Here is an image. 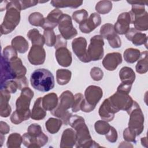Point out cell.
Segmentation results:
<instances>
[{
  "instance_id": "58",
  "label": "cell",
  "mask_w": 148,
  "mask_h": 148,
  "mask_svg": "<svg viewBox=\"0 0 148 148\" xmlns=\"http://www.w3.org/2000/svg\"><path fill=\"white\" fill-rule=\"evenodd\" d=\"M128 143V142H127V141L126 142H122L121 143V144L119 146V147H133V146L130 145V144H128L127 145Z\"/></svg>"
},
{
  "instance_id": "28",
  "label": "cell",
  "mask_w": 148,
  "mask_h": 148,
  "mask_svg": "<svg viewBox=\"0 0 148 148\" xmlns=\"http://www.w3.org/2000/svg\"><path fill=\"white\" fill-rule=\"evenodd\" d=\"M119 77L122 83L132 84L135 79V73L131 68L124 66L119 71Z\"/></svg>"
},
{
  "instance_id": "17",
  "label": "cell",
  "mask_w": 148,
  "mask_h": 148,
  "mask_svg": "<svg viewBox=\"0 0 148 148\" xmlns=\"http://www.w3.org/2000/svg\"><path fill=\"white\" fill-rule=\"evenodd\" d=\"M64 13L58 9H55L51 11L45 18L42 28L44 30H52L58 25L61 16Z\"/></svg>"
},
{
  "instance_id": "18",
  "label": "cell",
  "mask_w": 148,
  "mask_h": 148,
  "mask_svg": "<svg viewBox=\"0 0 148 148\" xmlns=\"http://www.w3.org/2000/svg\"><path fill=\"white\" fill-rule=\"evenodd\" d=\"M122 56L120 53H110L107 54L103 59L102 65L108 71H112L122 62Z\"/></svg>"
},
{
  "instance_id": "16",
  "label": "cell",
  "mask_w": 148,
  "mask_h": 148,
  "mask_svg": "<svg viewBox=\"0 0 148 148\" xmlns=\"http://www.w3.org/2000/svg\"><path fill=\"white\" fill-rule=\"evenodd\" d=\"M118 111L114 108L109 98L105 99L101 105L98 113L102 120L107 122L111 121L114 117V114Z\"/></svg>"
},
{
  "instance_id": "27",
  "label": "cell",
  "mask_w": 148,
  "mask_h": 148,
  "mask_svg": "<svg viewBox=\"0 0 148 148\" xmlns=\"http://www.w3.org/2000/svg\"><path fill=\"white\" fill-rule=\"evenodd\" d=\"M13 47L20 53H25L29 48V45L27 40L22 36H15L11 42Z\"/></svg>"
},
{
  "instance_id": "60",
  "label": "cell",
  "mask_w": 148,
  "mask_h": 148,
  "mask_svg": "<svg viewBox=\"0 0 148 148\" xmlns=\"http://www.w3.org/2000/svg\"><path fill=\"white\" fill-rule=\"evenodd\" d=\"M3 139H4V136H3V135L2 134H1V146H2V144H3Z\"/></svg>"
},
{
  "instance_id": "33",
  "label": "cell",
  "mask_w": 148,
  "mask_h": 148,
  "mask_svg": "<svg viewBox=\"0 0 148 148\" xmlns=\"http://www.w3.org/2000/svg\"><path fill=\"white\" fill-rule=\"evenodd\" d=\"M62 121L60 119L51 117L49 118L45 123V126L47 131L51 134H54L58 132L61 127Z\"/></svg>"
},
{
  "instance_id": "23",
  "label": "cell",
  "mask_w": 148,
  "mask_h": 148,
  "mask_svg": "<svg viewBox=\"0 0 148 148\" xmlns=\"http://www.w3.org/2000/svg\"><path fill=\"white\" fill-rule=\"evenodd\" d=\"M130 14L131 17V23L134 25L136 29L139 31L148 29V14L146 11L143 14L138 16L132 15L130 13Z\"/></svg>"
},
{
  "instance_id": "29",
  "label": "cell",
  "mask_w": 148,
  "mask_h": 148,
  "mask_svg": "<svg viewBox=\"0 0 148 148\" xmlns=\"http://www.w3.org/2000/svg\"><path fill=\"white\" fill-rule=\"evenodd\" d=\"M27 37L31 41V43L32 46L37 45L42 46L45 43V39L43 35H41L39 33L38 29L36 28H33L30 29L27 34Z\"/></svg>"
},
{
  "instance_id": "13",
  "label": "cell",
  "mask_w": 148,
  "mask_h": 148,
  "mask_svg": "<svg viewBox=\"0 0 148 148\" xmlns=\"http://www.w3.org/2000/svg\"><path fill=\"white\" fill-rule=\"evenodd\" d=\"M101 23V18L97 13L91 14L89 18L79 24V29L83 33L89 34Z\"/></svg>"
},
{
  "instance_id": "52",
  "label": "cell",
  "mask_w": 148,
  "mask_h": 148,
  "mask_svg": "<svg viewBox=\"0 0 148 148\" xmlns=\"http://www.w3.org/2000/svg\"><path fill=\"white\" fill-rule=\"evenodd\" d=\"M14 81L17 83L18 89L21 91L22 90H23L24 88L28 87V82L25 76L21 77V78L15 79Z\"/></svg>"
},
{
  "instance_id": "2",
  "label": "cell",
  "mask_w": 148,
  "mask_h": 148,
  "mask_svg": "<svg viewBox=\"0 0 148 148\" xmlns=\"http://www.w3.org/2000/svg\"><path fill=\"white\" fill-rule=\"evenodd\" d=\"M21 10V8L19 1L9 2L3 21L1 25V35L11 33L18 25L20 21Z\"/></svg>"
},
{
  "instance_id": "15",
  "label": "cell",
  "mask_w": 148,
  "mask_h": 148,
  "mask_svg": "<svg viewBox=\"0 0 148 148\" xmlns=\"http://www.w3.org/2000/svg\"><path fill=\"white\" fill-rule=\"evenodd\" d=\"M103 95V91L101 87L91 85L87 87L84 91L85 99L90 104L96 106Z\"/></svg>"
},
{
  "instance_id": "55",
  "label": "cell",
  "mask_w": 148,
  "mask_h": 148,
  "mask_svg": "<svg viewBox=\"0 0 148 148\" xmlns=\"http://www.w3.org/2000/svg\"><path fill=\"white\" fill-rule=\"evenodd\" d=\"M21 8V10H25L27 8L35 6L39 1H19Z\"/></svg>"
},
{
  "instance_id": "1",
  "label": "cell",
  "mask_w": 148,
  "mask_h": 148,
  "mask_svg": "<svg viewBox=\"0 0 148 148\" xmlns=\"http://www.w3.org/2000/svg\"><path fill=\"white\" fill-rule=\"evenodd\" d=\"M69 124L74 129L76 134V147H100L98 143L92 139L88 128L84 119L78 115H72L69 119Z\"/></svg>"
},
{
  "instance_id": "57",
  "label": "cell",
  "mask_w": 148,
  "mask_h": 148,
  "mask_svg": "<svg viewBox=\"0 0 148 148\" xmlns=\"http://www.w3.org/2000/svg\"><path fill=\"white\" fill-rule=\"evenodd\" d=\"M10 131L9 125L5 122L1 121L0 122V133L2 135L7 134Z\"/></svg>"
},
{
  "instance_id": "10",
  "label": "cell",
  "mask_w": 148,
  "mask_h": 148,
  "mask_svg": "<svg viewBox=\"0 0 148 148\" xmlns=\"http://www.w3.org/2000/svg\"><path fill=\"white\" fill-rule=\"evenodd\" d=\"M72 48L80 61L85 63L90 62L87 56V40L84 38L80 36L75 38L72 42Z\"/></svg>"
},
{
  "instance_id": "47",
  "label": "cell",
  "mask_w": 148,
  "mask_h": 148,
  "mask_svg": "<svg viewBox=\"0 0 148 148\" xmlns=\"http://www.w3.org/2000/svg\"><path fill=\"white\" fill-rule=\"evenodd\" d=\"M6 89L10 93H15L18 89V87L16 82L13 80L5 82L2 86H1V89Z\"/></svg>"
},
{
  "instance_id": "41",
  "label": "cell",
  "mask_w": 148,
  "mask_h": 148,
  "mask_svg": "<svg viewBox=\"0 0 148 148\" xmlns=\"http://www.w3.org/2000/svg\"><path fill=\"white\" fill-rule=\"evenodd\" d=\"M2 56L6 60L10 62L17 58V53L12 46H7L3 50Z\"/></svg>"
},
{
  "instance_id": "40",
  "label": "cell",
  "mask_w": 148,
  "mask_h": 148,
  "mask_svg": "<svg viewBox=\"0 0 148 148\" xmlns=\"http://www.w3.org/2000/svg\"><path fill=\"white\" fill-rule=\"evenodd\" d=\"M109 124L104 120H98L94 124L95 131L99 135H105L110 128Z\"/></svg>"
},
{
  "instance_id": "56",
  "label": "cell",
  "mask_w": 148,
  "mask_h": 148,
  "mask_svg": "<svg viewBox=\"0 0 148 148\" xmlns=\"http://www.w3.org/2000/svg\"><path fill=\"white\" fill-rule=\"evenodd\" d=\"M10 120L11 122L14 124H18L23 122L24 120L21 116L15 110L10 116Z\"/></svg>"
},
{
  "instance_id": "53",
  "label": "cell",
  "mask_w": 148,
  "mask_h": 148,
  "mask_svg": "<svg viewBox=\"0 0 148 148\" xmlns=\"http://www.w3.org/2000/svg\"><path fill=\"white\" fill-rule=\"evenodd\" d=\"M95 106L94 105H92L90 104L88 102H87V101L85 99V98L83 99L81 105H80V110H82L83 112L86 113L91 112L95 109Z\"/></svg>"
},
{
  "instance_id": "12",
  "label": "cell",
  "mask_w": 148,
  "mask_h": 148,
  "mask_svg": "<svg viewBox=\"0 0 148 148\" xmlns=\"http://www.w3.org/2000/svg\"><path fill=\"white\" fill-rule=\"evenodd\" d=\"M29 62L34 65H42L46 59V52L42 46H32L28 54Z\"/></svg>"
},
{
  "instance_id": "48",
  "label": "cell",
  "mask_w": 148,
  "mask_h": 148,
  "mask_svg": "<svg viewBox=\"0 0 148 148\" xmlns=\"http://www.w3.org/2000/svg\"><path fill=\"white\" fill-rule=\"evenodd\" d=\"M106 139L110 143H114L117 141L118 135L117 131L113 127H110L109 131L105 134Z\"/></svg>"
},
{
  "instance_id": "3",
  "label": "cell",
  "mask_w": 148,
  "mask_h": 148,
  "mask_svg": "<svg viewBox=\"0 0 148 148\" xmlns=\"http://www.w3.org/2000/svg\"><path fill=\"white\" fill-rule=\"evenodd\" d=\"M30 82L34 88L42 92L49 91L54 87L53 75L45 68L35 70L31 75Z\"/></svg>"
},
{
  "instance_id": "39",
  "label": "cell",
  "mask_w": 148,
  "mask_h": 148,
  "mask_svg": "<svg viewBox=\"0 0 148 148\" xmlns=\"http://www.w3.org/2000/svg\"><path fill=\"white\" fill-rule=\"evenodd\" d=\"M44 20L43 16L39 12L32 13L28 17V21L30 24L35 27H42L44 23Z\"/></svg>"
},
{
  "instance_id": "37",
  "label": "cell",
  "mask_w": 148,
  "mask_h": 148,
  "mask_svg": "<svg viewBox=\"0 0 148 148\" xmlns=\"http://www.w3.org/2000/svg\"><path fill=\"white\" fill-rule=\"evenodd\" d=\"M112 9V3L110 1H100L95 5V10L99 14H105Z\"/></svg>"
},
{
  "instance_id": "5",
  "label": "cell",
  "mask_w": 148,
  "mask_h": 148,
  "mask_svg": "<svg viewBox=\"0 0 148 148\" xmlns=\"http://www.w3.org/2000/svg\"><path fill=\"white\" fill-rule=\"evenodd\" d=\"M34 93L28 87L21 90L20 97L16 102V111L21 116L24 121L27 120L31 117V112L29 110V105Z\"/></svg>"
},
{
  "instance_id": "36",
  "label": "cell",
  "mask_w": 148,
  "mask_h": 148,
  "mask_svg": "<svg viewBox=\"0 0 148 148\" xmlns=\"http://www.w3.org/2000/svg\"><path fill=\"white\" fill-rule=\"evenodd\" d=\"M99 32L100 35L107 40L117 35L114 29L113 25L110 23H106L102 25L100 28Z\"/></svg>"
},
{
  "instance_id": "54",
  "label": "cell",
  "mask_w": 148,
  "mask_h": 148,
  "mask_svg": "<svg viewBox=\"0 0 148 148\" xmlns=\"http://www.w3.org/2000/svg\"><path fill=\"white\" fill-rule=\"evenodd\" d=\"M132 85V84H131L121 82V83L118 86V87L117 88V91L128 94L131 90Z\"/></svg>"
},
{
  "instance_id": "6",
  "label": "cell",
  "mask_w": 148,
  "mask_h": 148,
  "mask_svg": "<svg viewBox=\"0 0 148 148\" xmlns=\"http://www.w3.org/2000/svg\"><path fill=\"white\" fill-rule=\"evenodd\" d=\"M74 102V95L69 90L64 91L62 92L58 98V102L57 107L50 111L51 113L60 119H61L68 110L72 108Z\"/></svg>"
},
{
  "instance_id": "9",
  "label": "cell",
  "mask_w": 148,
  "mask_h": 148,
  "mask_svg": "<svg viewBox=\"0 0 148 148\" xmlns=\"http://www.w3.org/2000/svg\"><path fill=\"white\" fill-rule=\"evenodd\" d=\"M58 29L61 35L66 40L71 39L77 35V30L72 24L71 16L63 14L58 23Z\"/></svg>"
},
{
  "instance_id": "20",
  "label": "cell",
  "mask_w": 148,
  "mask_h": 148,
  "mask_svg": "<svg viewBox=\"0 0 148 148\" xmlns=\"http://www.w3.org/2000/svg\"><path fill=\"white\" fill-rule=\"evenodd\" d=\"M76 143V131L72 128L65 130L61 136L60 142V147L69 148L73 147Z\"/></svg>"
},
{
  "instance_id": "21",
  "label": "cell",
  "mask_w": 148,
  "mask_h": 148,
  "mask_svg": "<svg viewBox=\"0 0 148 148\" xmlns=\"http://www.w3.org/2000/svg\"><path fill=\"white\" fill-rule=\"evenodd\" d=\"M55 56L60 65L63 67H68L71 65L72 61V54L66 47H61L57 49Z\"/></svg>"
},
{
  "instance_id": "43",
  "label": "cell",
  "mask_w": 148,
  "mask_h": 148,
  "mask_svg": "<svg viewBox=\"0 0 148 148\" xmlns=\"http://www.w3.org/2000/svg\"><path fill=\"white\" fill-rule=\"evenodd\" d=\"M72 18L77 23L80 24L88 18V12L85 9L76 10L73 13Z\"/></svg>"
},
{
  "instance_id": "32",
  "label": "cell",
  "mask_w": 148,
  "mask_h": 148,
  "mask_svg": "<svg viewBox=\"0 0 148 148\" xmlns=\"http://www.w3.org/2000/svg\"><path fill=\"white\" fill-rule=\"evenodd\" d=\"M72 72L68 69H59L56 71L57 82L60 85H65L71 80Z\"/></svg>"
},
{
  "instance_id": "42",
  "label": "cell",
  "mask_w": 148,
  "mask_h": 148,
  "mask_svg": "<svg viewBox=\"0 0 148 148\" xmlns=\"http://www.w3.org/2000/svg\"><path fill=\"white\" fill-rule=\"evenodd\" d=\"M43 36L45 39V44L49 47L54 46L56 42V36L55 33L52 30H44Z\"/></svg>"
},
{
  "instance_id": "35",
  "label": "cell",
  "mask_w": 148,
  "mask_h": 148,
  "mask_svg": "<svg viewBox=\"0 0 148 148\" xmlns=\"http://www.w3.org/2000/svg\"><path fill=\"white\" fill-rule=\"evenodd\" d=\"M23 143V138L20 134L12 133L9 136L7 140L8 148H19Z\"/></svg>"
},
{
  "instance_id": "34",
  "label": "cell",
  "mask_w": 148,
  "mask_h": 148,
  "mask_svg": "<svg viewBox=\"0 0 148 148\" xmlns=\"http://www.w3.org/2000/svg\"><path fill=\"white\" fill-rule=\"evenodd\" d=\"M140 56V51L137 49H127L123 54L124 60L130 64H133L137 61Z\"/></svg>"
},
{
  "instance_id": "11",
  "label": "cell",
  "mask_w": 148,
  "mask_h": 148,
  "mask_svg": "<svg viewBox=\"0 0 148 148\" xmlns=\"http://www.w3.org/2000/svg\"><path fill=\"white\" fill-rule=\"evenodd\" d=\"M23 143L28 148H39L45 146L48 142V137L43 132L38 137L35 138L30 135L28 132L22 136Z\"/></svg>"
},
{
  "instance_id": "22",
  "label": "cell",
  "mask_w": 148,
  "mask_h": 148,
  "mask_svg": "<svg viewBox=\"0 0 148 148\" xmlns=\"http://www.w3.org/2000/svg\"><path fill=\"white\" fill-rule=\"evenodd\" d=\"M1 86L9 80L15 79L16 77L12 69L10 62L6 60L2 56H1Z\"/></svg>"
},
{
  "instance_id": "26",
  "label": "cell",
  "mask_w": 148,
  "mask_h": 148,
  "mask_svg": "<svg viewBox=\"0 0 148 148\" xmlns=\"http://www.w3.org/2000/svg\"><path fill=\"white\" fill-rule=\"evenodd\" d=\"M10 64L14 74L16 77L15 79L21 78L25 76L27 72V69L23 65L20 58L17 57L16 59L10 61Z\"/></svg>"
},
{
  "instance_id": "7",
  "label": "cell",
  "mask_w": 148,
  "mask_h": 148,
  "mask_svg": "<svg viewBox=\"0 0 148 148\" xmlns=\"http://www.w3.org/2000/svg\"><path fill=\"white\" fill-rule=\"evenodd\" d=\"M103 45V39L101 35H95L91 38L87 49V56L90 61H98L102 58L104 54Z\"/></svg>"
},
{
  "instance_id": "51",
  "label": "cell",
  "mask_w": 148,
  "mask_h": 148,
  "mask_svg": "<svg viewBox=\"0 0 148 148\" xmlns=\"http://www.w3.org/2000/svg\"><path fill=\"white\" fill-rule=\"evenodd\" d=\"M67 42L61 35H57L56 36V42L54 45V48L57 50L61 47H66Z\"/></svg>"
},
{
  "instance_id": "59",
  "label": "cell",
  "mask_w": 148,
  "mask_h": 148,
  "mask_svg": "<svg viewBox=\"0 0 148 148\" xmlns=\"http://www.w3.org/2000/svg\"><path fill=\"white\" fill-rule=\"evenodd\" d=\"M141 143L142 145L145 146V147H147V138L146 137H144V138H141Z\"/></svg>"
},
{
  "instance_id": "38",
  "label": "cell",
  "mask_w": 148,
  "mask_h": 148,
  "mask_svg": "<svg viewBox=\"0 0 148 148\" xmlns=\"http://www.w3.org/2000/svg\"><path fill=\"white\" fill-rule=\"evenodd\" d=\"M130 41H132V43L135 46L145 45L146 47H147V38L146 34L142 33L140 32V31H139L138 30L134 33Z\"/></svg>"
},
{
  "instance_id": "31",
  "label": "cell",
  "mask_w": 148,
  "mask_h": 148,
  "mask_svg": "<svg viewBox=\"0 0 148 148\" xmlns=\"http://www.w3.org/2000/svg\"><path fill=\"white\" fill-rule=\"evenodd\" d=\"M51 4L53 6L58 8H62L66 7H69L71 8H77L80 6H81L83 3L82 1H72V0H53L50 2Z\"/></svg>"
},
{
  "instance_id": "30",
  "label": "cell",
  "mask_w": 148,
  "mask_h": 148,
  "mask_svg": "<svg viewBox=\"0 0 148 148\" xmlns=\"http://www.w3.org/2000/svg\"><path fill=\"white\" fill-rule=\"evenodd\" d=\"M136 65V71L139 74H143L148 71V52L144 51L140 53V56Z\"/></svg>"
},
{
  "instance_id": "50",
  "label": "cell",
  "mask_w": 148,
  "mask_h": 148,
  "mask_svg": "<svg viewBox=\"0 0 148 148\" xmlns=\"http://www.w3.org/2000/svg\"><path fill=\"white\" fill-rule=\"evenodd\" d=\"M109 45L113 49L119 48L121 46V42L119 36L117 34L108 40Z\"/></svg>"
},
{
  "instance_id": "14",
  "label": "cell",
  "mask_w": 148,
  "mask_h": 148,
  "mask_svg": "<svg viewBox=\"0 0 148 148\" xmlns=\"http://www.w3.org/2000/svg\"><path fill=\"white\" fill-rule=\"evenodd\" d=\"M131 23V17L129 12L121 13L113 25L114 29L117 34H125L130 29V25Z\"/></svg>"
},
{
  "instance_id": "4",
  "label": "cell",
  "mask_w": 148,
  "mask_h": 148,
  "mask_svg": "<svg viewBox=\"0 0 148 148\" xmlns=\"http://www.w3.org/2000/svg\"><path fill=\"white\" fill-rule=\"evenodd\" d=\"M130 115L128 128L136 135H139L144 129V115L138 103L134 101L132 106L126 111Z\"/></svg>"
},
{
  "instance_id": "8",
  "label": "cell",
  "mask_w": 148,
  "mask_h": 148,
  "mask_svg": "<svg viewBox=\"0 0 148 148\" xmlns=\"http://www.w3.org/2000/svg\"><path fill=\"white\" fill-rule=\"evenodd\" d=\"M108 98L118 112L120 110L127 111L132 106L134 102V100L128 94L119 91H116Z\"/></svg>"
},
{
  "instance_id": "19",
  "label": "cell",
  "mask_w": 148,
  "mask_h": 148,
  "mask_svg": "<svg viewBox=\"0 0 148 148\" xmlns=\"http://www.w3.org/2000/svg\"><path fill=\"white\" fill-rule=\"evenodd\" d=\"M0 97V115L2 117H8L12 111L11 107L9 104L10 92L6 89H1Z\"/></svg>"
},
{
  "instance_id": "25",
  "label": "cell",
  "mask_w": 148,
  "mask_h": 148,
  "mask_svg": "<svg viewBox=\"0 0 148 148\" xmlns=\"http://www.w3.org/2000/svg\"><path fill=\"white\" fill-rule=\"evenodd\" d=\"M58 98L54 92L49 93L42 97V106L46 110L51 111L57 106Z\"/></svg>"
},
{
  "instance_id": "44",
  "label": "cell",
  "mask_w": 148,
  "mask_h": 148,
  "mask_svg": "<svg viewBox=\"0 0 148 148\" xmlns=\"http://www.w3.org/2000/svg\"><path fill=\"white\" fill-rule=\"evenodd\" d=\"M27 132L33 137L37 138L43 133L41 127L36 123L31 124L27 129Z\"/></svg>"
},
{
  "instance_id": "45",
  "label": "cell",
  "mask_w": 148,
  "mask_h": 148,
  "mask_svg": "<svg viewBox=\"0 0 148 148\" xmlns=\"http://www.w3.org/2000/svg\"><path fill=\"white\" fill-rule=\"evenodd\" d=\"M83 99V95L81 93H77L74 95V102L71 108L73 112H77L80 110V105Z\"/></svg>"
},
{
  "instance_id": "24",
  "label": "cell",
  "mask_w": 148,
  "mask_h": 148,
  "mask_svg": "<svg viewBox=\"0 0 148 148\" xmlns=\"http://www.w3.org/2000/svg\"><path fill=\"white\" fill-rule=\"evenodd\" d=\"M46 116V110L42 106V98L39 97L35 101L32 109L31 118L35 120H41Z\"/></svg>"
},
{
  "instance_id": "46",
  "label": "cell",
  "mask_w": 148,
  "mask_h": 148,
  "mask_svg": "<svg viewBox=\"0 0 148 148\" xmlns=\"http://www.w3.org/2000/svg\"><path fill=\"white\" fill-rule=\"evenodd\" d=\"M90 76L95 81H99L102 80L103 76V72L99 67H93L90 71Z\"/></svg>"
},
{
  "instance_id": "49",
  "label": "cell",
  "mask_w": 148,
  "mask_h": 148,
  "mask_svg": "<svg viewBox=\"0 0 148 148\" xmlns=\"http://www.w3.org/2000/svg\"><path fill=\"white\" fill-rule=\"evenodd\" d=\"M136 134L128 128H126L123 131V138L127 142L136 143Z\"/></svg>"
}]
</instances>
